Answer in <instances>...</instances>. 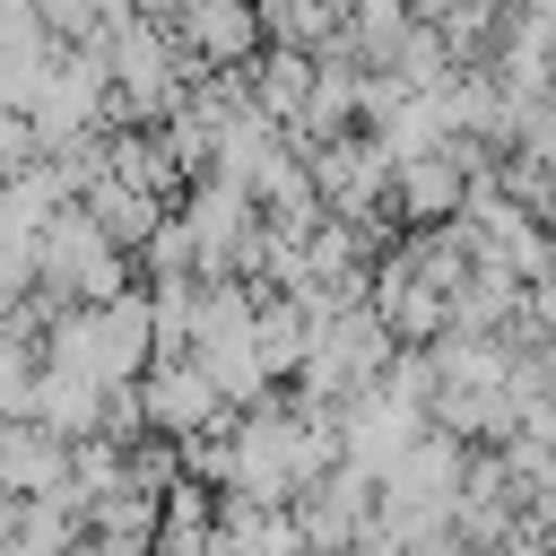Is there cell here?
<instances>
[{
    "label": "cell",
    "instance_id": "cell-10",
    "mask_svg": "<svg viewBox=\"0 0 556 556\" xmlns=\"http://www.w3.org/2000/svg\"><path fill=\"white\" fill-rule=\"evenodd\" d=\"M139 269H148V278H200V235H191L182 200H174V208H165V226L139 243Z\"/></svg>",
    "mask_w": 556,
    "mask_h": 556
},
{
    "label": "cell",
    "instance_id": "cell-2",
    "mask_svg": "<svg viewBox=\"0 0 556 556\" xmlns=\"http://www.w3.org/2000/svg\"><path fill=\"white\" fill-rule=\"evenodd\" d=\"M295 521H304L313 556H356V547H365V530L382 521V469H365V460L348 452L330 478L295 486Z\"/></svg>",
    "mask_w": 556,
    "mask_h": 556
},
{
    "label": "cell",
    "instance_id": "cell-5",
    "mask_svg": "<svg viewBox=\"0 0 556 556\" xmlns=\"http://www.w3.org/2000/svg\"><path fill=\"white\" fill-rule=\"evenodd\" d=\"M174 35H182V52H191V78H200V70H243V61L269 43V26H261L252 0H182V9H174Z\"/></svg>",
    "mask_w": 556,
    "mask_h": 556
},
{
    "label": "cell",
    "instance_id": "cell-8",
    "mask_svg": "<svg viewBox=\"0 0 556 556\" xmlns=\"http://www.w3.org/2000/svg\"><path fill=\"white\" fill-rule=\"evenodd\" d=\"M243 87H252V104L269 113V122H304V104H313V87H321V52H295V43H261L252 61H243Z\"/></svg>",
    "mask_w": 556,
    "mask_h": 556
},
{
    "label": "cell",
    "instance_id": "cell-3",
    "mask_svg": "<svg viewBox=\"0 0 556 556\" xmlns=\"http://www.w3.org/2000/svg\"><path fill=\"white\" fill-rule=\"evenodd\" d=\"M139 391H148V417H156L165 434H182V443H200V434H235V417H243V408L217 391V374H208L200 348L156 356V365L139 374Z\"/></svg>",
    "mask_w": 556,
    "mask_h": 556
},
{
    "label": "cell",
    "instance_id": "cell-7",
    "mask_svg": "<svg viewBox=\"0 0 556 556\" xmlns=\"http://www.w3.org/2000/svg\"><path fill=\"white\" fill-rule=\"evenodd\" d=\"M70 434L61 426H43V417H9L0 426V486L9 495H61L70 486Z\"/></svg>",
    "mask_w": 556,
    "mask_h": 556
},
{
    "label": "cell",
    "instance_id": "cell-1",
    "mask_svg": "<svg viewBox=\"0 0 556 556\" xmlns=\"http://www.w3.org/2000/svg\"><path fill=\"white\" fill-rule=\"evenodd\" d=\"M391 356H400V339H391V321L374 313V295H365V304H330V313L313 321V356H304V374H295L287 391H295V400L348 408L365 382H382Z\"/></svg>",
    "mask_w": 556,
    "mask_h": 556
},
{
    "label": "cell",
    "instance_id": "cell-4",
    "mask_svg": "<svg viewBox=\"0 0 556 556\" xmlns=\"http://www.w3.org/2000/svg\"><path fill=\"white\" fill-rule=\"evenodd\" d=\"M374 313L391 321V339H400V348H426V339H443V330H452V287L417 269L408 235L374 261Z\"/></svg>",
    "mask_w": 556,
    "mask_h": 556
},
{
    "label": "cell",
    "instance_id": "cell-6",
    "mask_svg": "<svg viewBox=\"0 0 556 556\" xmlns=\"http://www.w3.org/2000/svg\"><path fill=\"white\" fill-rule=\"evenodd\" d=\"M469 165L434 139V148H417V156H400V182H391V208H400V226H452L460 208H469Z\"/></svg>",
    "mask_w": 556,
    "mask_h": 556
},
{
    "label": "cell",
    "instance_id": "cell-9",
    "mask_svg": "<svg viewBox=\"0 0 556 556\" xmlns=\"http://www.w3.org/2000/svg\"><path fill=\"white\" fill-rule=\"evenodd\" d=\"M78 200H87V208H96V226H104L113 243H130V252H139V243L165 226V208H174L165 191H148V182H122V174H96Z\"/></svg>",
    "mask_w": 556,
    "mask_h": 556
},
{
    "label": "cell",
    "instance_id": "cell-11",
    "mask_svg": "<svg viewBox=\"0 0 556 556\" xmlns=\"http://www.w3.org/2000/svg\"><path fill=\"white\" fill-rule=\"evenodd\" d=\"M539 217H547V235H556V191H547V200H539Z\"/></svg>",
    "mask_w": 556,
    "mask_h": 556
}]
</instances>
